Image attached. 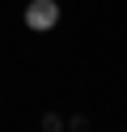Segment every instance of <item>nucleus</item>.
<instances>
[{
    "instance_id": "1",
    "label": "nucleus",
    "mask_w": 127,
    "mask_h": 132,
    "mask_svg": "<svg viewBox=\"0 0 127 132\" xmlns=\"http://www.w3.org/2000/svg\"><path fill=\"white\" fill-rule=\"evenodd\" d=\"M25 26L34 34H51L59 26V0H30L25 4Z\"/></svg>"
},
{
    "instance_id": "2",
    "label": "nucleus",
    "mask_w": 127,
    "mask_h": 132,
    "mask_svg": "<svg viewBox=\"0 0 127 132\" xmlns=\"http://www.w3.org/2000/svg\"><path fill=\"white\" fill-rule=\"evenodd\" d=\"M42 128H47V132H59V115H42Z\"/></svg>"
}]
</instances>
